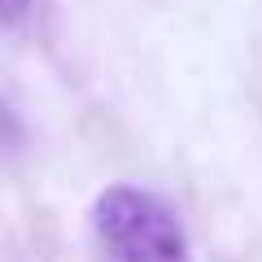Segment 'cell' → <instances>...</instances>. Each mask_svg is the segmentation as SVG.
<instances>
[{"mask_svg":"<svg viewBox=\"0 0 262 262\" xmlns=\"http://www.w3.org/2000/svg\"><path fill=\"white\" fill-rule=\"evenodd\" d=\"M27 9H31V0H5V27L18 31L22 18H27Z\"/></svg>","mask_w":262,"mask_h":262,"instance_id":"obj_2","label":"cell"},{"mask_svg":"<svg viewBox=\"0 0 262 262\" xmlns=\"http://www.w3.org/2000/svg\"><path fill=\"white\" fill-rule=\"evenodd\" d=\"M92 232L110 262H188V232L162 196L114 184L96 196Z\"/></svg>","mask_w":262,"mask_h":262,"instance_id":"obj_1","label":"cell"}]
</instances>
